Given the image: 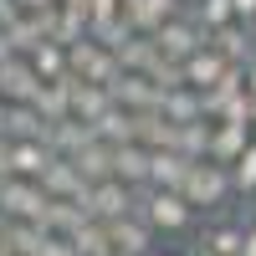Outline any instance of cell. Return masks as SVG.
Segmentation results:
<instances>
[{"instance_id":"1","label":"cell","mask_w":256,"mask_h":256,"mask_svg":"<svg viewBox=\"0 0 256 256\" xmlns=\"http://www.w3.org/2000/svg\"><path fill=\"white\" fill-rule=\"evenodd\" d=\"M138 216L148 220L154 236H180V230L195 226V205H190L180 190H144L138 195Z\"/></svg>"},{"instance_id":"2","label":"cell","mask_w":256,"mask_h":256,"mask_svg":"<svg viewBox=\"0 0 256 256\" xmlns=\"http://www.w3.org/2000/svg\"><path fill=\"white\" fill-rule=\"evenodd\" d=\"M180 195L195 205V210H210V216H220L226 200L236 195V180H230V169H226V164H210V159H205V164L190 169V180H184Z\"/></svg>"},{"instance_id":"3","label":"cell","mask_w":256,"mask_h":256,"mask_svg":"<svg viewBox=\"0 0 256 256\" xmlns=\"http://www.w3.org/2000/svg\"><path fill=\"white\" fill-rule=\"evenodd\" d=\"M154 46H159L164 62H180V67H184L200 46H210V31L200 26L195 16H174V20H164V26L154 31Z\"/></svg>"},{"instance_id":"4","label":"cell","mask_w":256,"mask_h":256,"mask_svg":"<svg viewBox=\"0 0 256 256\" xmlns=\"http://www.w3.org/2000/svg\"><path fill=\"white\" fill-rule=\"evenodd\" d=\"M77 205L88 210L92 220L113 226V220H123V216H138V190H128L123 180H108V184H88V195H82Z\"/></svg>"},{"instance_id":"5","label":"cell","mask_w":256,"mask_h":256,"mask_svg":"<svg viewBox=\"0 0 256 256\" xmlns=\"http://www.w3.org/2000/svg\"><path fill=\"white\" fill-rule=\"evenodd\" d=\"M195 251L205 256H246V220H226V216H210L195 236Z\"/></svg>"},{"instance_id":"6","label":"cell","mask_w":256,"mask_h":256,"mask_svg":"<svg viewBox=\"0 0 256 256\" xmlns=\"http://www.w3.org/2000/svg\"><path fill=\"white\" fill-rule=\"evenodd\" d=\"M41 88H46V82L36 77V67H31L26 56H16V62H6V67H0V98H6L10 108H20V102H36Z\"/></svg>"},{"instance_id":"7","label":"cell","mask_w":256,"mask_h":256,"mask_svg":"<svg viewBox=\"0 0 256 256\" xmlns=\"http://www.w3.org/2000/svg\"><path fill=\"white\" fill-rule=\"evenodd\" d=\"M108 92L123 113H159V88L148 82V72H123Z\"/></svg>"},{"instance_id":"8","label":"cell","mask_w":256,"mask_h":256,"mask_svg":"<svg viewBox=\"0 0 256 256\" xmlns=\"http://www.w3.org/2000/svg\"><path fill=\"white\" fill-rule=\"evenodd\" d=\"M226 72H230V62H226L216 46H200L195 56L184 62V88H195V92H216L220 82H226Z\"/></svg>"},{"instance_id":"9","label":"cell","mask_w":256,"mask_h":256,"mask_svg":"<svg viewBox=\"0 0 256 256\" xmlns=\"http://www.w3.org/2000/svg\"><path fill=\"white\" fill-rule=\"evenodd\" d=\"M113 108H118V102H113L108 88H98V82H77V77H72V118H77V123L98 128Z\"/></svg>"},{"instance_id":"10","label":"cell","mask_w":256,"mask_h":256,"mask_svg":"<svg viewBox=\"0 0 256 256\" xmlns=\"http://www.w3.org/2000/svg\"><path fill=\"white\" fill-rule=\"evenodd\" d=\"M108 236H113V251H118V256H154V230H148L144 216H123V220H113Z\"/></svg>"},{"instance_id":"11","label":"cell","mask_w":256,"mask_h":256,"mask_svg":"<svg viewBox=\"0 0 256 256\" xmlns=\"http://www.w3.org/2000/svg\"><path fill=\"white\" fill-rule=\"evenodd\" d=\"M148 174H154V154H148L144 144H123L118 159H113V180H123L128 190H148Z\"/></svg>"},{"instance_id":"12","label":"cell","mask_w":256,"mask_h":256,"mask_svg":"<svg viewBox=\"0 0 256 256\" xmlns=\"http://www.w3.org/2000/svg\"><path fill=\"white\" fill-rule=\"evenodd\" d=\"M113 159H118V148H113V144H102V138H92V144H82L77 154H72V164H77V174L88 180V184H108V180H113Z\"/></svg>"},{"instance_id":"13","label":"cell","mask_w":256,"mask_h":256,"mask_svg":"<svg viewBox=\"0 0 256 256\" xmlns=\"http://www.w3.org/2000/svg\"><path fill=\"white\" fill-rule=\"evenodd\" d=\"M41 190H46V200H82L88 195V180L77 174L72 159H52V169L41 174Z\"/></svg>"},{"instance_id":"14","label":"cell","mask_w":256,"mask_h":256,"mask_svg":"<svg viewBox=\"0 0 256 256\" xmlns=\"http://www.w3.org/2000/svg\"><path fill=\"white\" fill-rule=\"evenodd\" d=\"M52 159H56V154H52L41 138H31V144H16V138H10V169H16V180H36V184H41V174L52 169Z\"/></svg>"},{"instance_id":"15","label":"cell","mask_w":256,"mask_h":256,"mask_svg":"<svg viewBox=\"0 0 256 256\" xmlns=\"http://www.w3.org/2000/svg\"><path fill=\"white\" fill-rule=\"evenodd\" d=\"M210 46H216V52L230 62V67H251V62H256L251 26H241V20H236V26H226V31H216V36H210Z\"/></svg>"},{"instance_id":"16","label":"cell","mask_w":256,"mask_h":256,"mask_svg":"<svg viewBox=\"0 0 256 256\" xmlns=\"http://www.w3.org/2000/svg\"><path fill=\"white\" fill-rule=\"evenodd\" d=\"M190 164L180 148H154V174H148V190H184V180H190Z\"/></svg>"},{"instance_id":"17","label":"cell","mask_w":256,"mask_h":256,"mask_svg":"<svg viewBox=\"0 0 256 256\" xmlns=\"http://www.w3.org/2000/svg\"><path fill=\"white\" fill-rule=\"evenodd\" d=\"M159 113L174 123V128H184V123H210V118H205V98H200L195 88L164 92V98H159Z\"/></svg>"},{"instance_id":"18","label":"cell","mask_w":256,"mask_h":256,"mask_svg":"<svg viewBox=\"0 0 256 256\" xmlns=\"http://www.w3.org/2000/svg\"><path fill=\"white\" fill-rule=\"evenodd\" d=\"M26 62L36 67L41 82H62V77H72V62H67V46H62V41H41Z\"/></svg>"},{"instance_id":"19","label":"cell","mask_w":256,"mask_h":256,"mask_svg":"<svg viewBox=\"0 0 256 256\" xmlns=\"http://www.w3.org/2000/svg\"><path fill=\"white\" fill-rule=\"evenodd\" d=\"M36 113L46 118V123H62V118H72V77H62V82H46L36 98Z\"/></svg>"},{"instance_id":"20","label":"cell","mask_w":256,"mask_h":256,"mask_svg":"<svg viewBox=\"0 0 256 256\" xmlns=\"http://www.w3.org/2000/svg\"><path fill=\"white\" fill-rule=\"evenodd\" d=\"M72 246H77V256H113V236L102 220H82L72 230Z\"/></svg>"},{"instance_id":"21","label":"cell","mask_w":256,"mask_h":256,"mask_svg":"<svg viewBox=\"0 0 256 256\" xmlns=\"http://www.w3.org/2000/svg\"><path fill=\"white\" fill-rule=\"evenodd\" d=\"M195 20L216 36V31H226V26H236V0H200L195 6Z\"/></svg>"},{"instance_id":"22","label":"cell","mask_w":256,"mask_h":256,"mask_svg":"<svg viewBox=\"0 0 256 256\" xmlns=\"http://www.w3.org/2000/svg\"><path fill=\"white\" fill-rule=\"evenodd\" d=\"M230 180H236V195H241V200H246V195H256V144L241 154V164L230 169Z\"/></svg>"},{"instance_id":"23","label":"cell","mask_w":256,"mask_h":256,"mask_svg":"<svg viewBox=\"0 0 256 256\" xmlns=\"http://www.w3.org/2000/svg\"><path fill=\"white\" fill-rule=\"evenodd\" d=\"M36 256H77V246H72V236H46Z\"/></svg>"},{"instance_id":"24","label":"cell","mask_w":256,"mask_h":256,"mask_svg":"<svg viewBox=\"0 0 256 256\" xmlns=\"http://www.w3.org/2000/svg\"><path fill=\"white\" fill-rule=\"evenodd\" d=\"M16 6H20V10H26V16H41V10H56V6H62V0H16Z\"/></svg>"},{"instance_id":"25","label":"cell","mask_w":256,"mask_h":256,"mask_svg":"<svg viewBox=\"0 0 256 256\" xmlns=\"http://www.w3.org/2000/svg\"><path fill=\"white\" fill-rule=\"evenodd\" d=\"M236 20L251 26V20H256V0H236Z\"/></svg>"},{"instance_id":"26","label":"cell","mask_w":256,"mask_h":256,"mask_svg":"<svg viewBox=\"0 0 256 256\" xmlns=\"http://www.w3.org/2000/svg\"><path fill=\"white\" fill-rule=\"evenodd\" d=\"M6 134H10V102L0 98V138H6Z\"/></svg>"},{"instance_id":"27","label":"cell","mask_w":256,"mask_h":256,"mask_svg":"<svg viewBox=\"0 0 256 256\" xmlns=\"http://www.w3.org/2000/svg\"><path fill=\"white\" fill-rule=\"evenodd\" d=\"M246 92L256 98V62H251V67H246Z\"/></svg>"},{"instance_id":"28","label":"cell","mask_w":256,"mask_h":256,"mask_svg":"<svg viewBox=\"0 0 256 256\" xmlns=\"http://www.w3.org/2000/svg\"><path fill=\"white\" fill-rule=\"evenodd\" d=\"M246 226H256V195H246Z\"/></svg>"},{"instance_id":"29","label":"cell","mask_w":256,"mask_h":256,"mask_svg":"<svg viewBox=\"0 0 256 256\" xmlns=\"http://www.w3.org/2000/svg\"><path fill=\"white\" fill-rule=\"evenodd\" d=\"M246 256H256V226H246Z\"/></svg>"},{"instance_id":"30","label":"cell","mask_w":256,"mask_h":256,"mask_svg":"<svg viewBox=\"0 0 256 256\" xmlns=\"http://www.w3.org/2000/svg\"><path fill=\"white\" fill-rule=\"evenodd\" d=\"M251 134H256V98H251Z\"/></svg>"},{"instance_id":"31","label":"cell","mask_w":256,"mask_h":256,"mask_svg":"<svg viewBox=\"0 0 256 256\" xmlns=\"http://www.w3.org/2000/svg\"><path fill=\"white\" fill-rule=\"evenodd\" d=\"M184 6H190V10H195V6H200V0H184Z\"/></svg>"},{"instance_id":"32","label":"cell","mask_w":256,"mask_h":256,"mask_svg":"<svg viewBox=\"0 0 256 256\" xmlns=\"http://www.w3.org/2000/svg\"><path fill=\"white\" fill-rule=\"evenodd\" d=\"M251 41H256V20H251Z\"/></svg>"},{"instance_id":"33","label":"cell","mask_w":256,"mask_h":256,"mask_svg":"<svg viewBox=\"0 0 256 256\" xmlns=\"http://www.w3.org/2000/svg\"><path fill=\"white\" fill-rule=\"evenodd\" d=\"M154 256H174V251H154Z\"/></svg>"}]
</instances>
